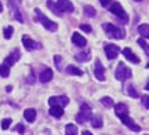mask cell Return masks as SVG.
I'll use <instances>...</instances> for the list:
<instances>
[{
  "label": "cell",
  "mask_w": 149,
  "mask_h": 135,
  "mask_svg": "<svg viewBox=\"0 0 149 135\" xmlns=\"http://www.w3.org/2000/svg\"><path fill=\"white\" fill-rule=\"evenodd\" d=\"M80 29L84 30V32H87V33H90L91 30H93V28H91L90 25H86V24H81V25H80Z\"/></svg>",
  "instance_id": "836d02e7"
},
{
  "label": "cell",
  "mask_w": 149,
  "mask_h": 135,
  "mask_svg": "<svg viewBox=\"0 0 149 135\" xmlns=\"http://www.w3.org/2000/svg\"><path fill=\"white\" fill-rule=\"evenodd\" d=\"M90 119H91V106H88L87 103H83L80 106V112L76 114V121L79 124H86Z\"/></svg>",
  "instance_id": "5b68a950"
},
{
  "label": "cell",
  "mask_w": 149,
  "mask_h": 135,
  "mask_svg": "<svg viewBox=\"0 0 149 135\" xmlns=\"http://www.w3.org/2000/svg\"><path fill=\"white\" fill-rule=\"evenodd\" d=\"M148 95H145L144 98H142V103H144V106H145V109H148L149 108V105H148Z\"/></svg>",
  "instance_id": "d590c367"
},
{
  "label": "cell",
  "mask_w": 149,
  "mask_h": 135,
  "mask_svg": "<svg viewBox=\"0 0 149 135\" xmlns=\"http://www.w3.org/2000/svg\"><path fill=\"white\" fill-rule=\"evenodd\" d=\"M35 12H36V19L40 22V24H42V25L46 28L47 30H50V32H55V30L58 29V25H57L54 21L48 19L47 17H46L42 11H40V8H35Z\"/></svg>",
  "instance_id": "7a4b0ae2"
},
{
  "label": "cell",
  "mask_w": 149,
  "mask_h": 135,
  "mask_svg": "<svg viewBox=\"0 0 149 135\" xmlns=\"http://www.w3.org/2000/svg\"><path fill=\"white\" fill-rule=\"evenodd\" d=\"M24 117H25V120H26V121L33 123V121L36 120V110H35V109H32V108L25 109V112H24Z\"/></svg>",
  "instance_id": "e0dca14e"
},
{
  "label": "cell",
  "mask_w": 149,
  "mask_h": 135,
  "mask_svg": "<svg viewBox=\"0 0 149 135\" xmlns=\"http://www.w3.org/2000/svg\"><path fill=\"white\" fill-rule=\"evenodd\" d=\"M123 55H124V57H126V60L130 61V62H133V64H139V58L134 54L130 48H124V50H123Z\"/></svg>",
  "instance_id": "9a60e30c"
},
{
  "label": "cell",
  "mask_w": 149,
  "mask_h": 135,
  "mask_svg": "<svg viewBox=\"0 0 149 135\" xmlns=\"http://www.w3.org/2000/svg\"><path fill=\"white\" fill-rule=\"evenodd\" d=\"M72 43L73 44H76L77 47H86V44H87V40H86L81 35H79L77 32H74L73 35H72Z\"/></svg>",
  "instance_id": "5bb4252c"
},
{
  "label": "cell",
  "mask_w": 149,
  "mask_h": 135,
  "mask_svg": "<svg viewBox=\"0 0 149 135\" xmlns=\"http://www.w3.org/2000/svg\"><path fill=\"white\" fill-rule=\"evenodd\" d=\"M127 94L130 95V97H133V98L138 97V92H137V90H135V87H134L133 84H128L127 86Z\"/></svg>",
  "instance_id": "f546056e"
},
{
  "label": "cell",
  "mask_w": 149,
  "mask_h": 135,
  "mask_svg": "<svg viewBox=\"0 0 149 135\" xmlns=\"http://www.w3.org/2000/svg\"><path fill=\"white\" fill-rule=\"evenodd\" d=\"M74 60L77 61V62H87V61H90V60H91L90 51H83V53H79V54H76Z\"/></svg>",
  "instance_id": "d6986e66"
},
{
  "label": "cell",
  "mask_w": 149,
  "mask_h": 135,
  "mask_svg": "<svg viewBox=\"0 0 149 135\" xmlns=\"http://www.w3.org/2000/svg\"><path fill=\"white\" fill-rule=\"evenodd\" d=\"M94 75L100 81L105 80V69H104V66H102L100 60H97L95 64H94Z\"/></svg>",
  "instance_id": "7c38bea8"
},
{
  "label": "cell",
  "mask_w": 149,
  "mask_h": 135,
  "mask_svg": "<svg viewBox=\"0 0 149 135\" xmlns=\"http://www.w3.org/2000/svg\"><path fill=\"white\" fill-rule=\"evenodd\" d=\"M8 75H10V66H7L6 64L0 65V76H3V77H7Z\"/></svg>",
  "instance_id": "f1b7e54d"
},
{
  "label": "cell",
  "mask_w": 149,
  "mask_h": 135,
  "mask_svg": "<svg viewBox=\"0 0 149 135\" xmlns=\"http://www.w3.org/2000/svg\"><path fill=\"white\" fill-rule=\"evenodd\" d=\"M101 103L104 105V106H107V108H111V106H113V105H115V102H113V99H112L111 97L101 98Z\"/></svg>",
  "instance_id": "83f0119b"
},
{
  "label": "cell",
  "mask_w": 149,
  "mask_h": 135,
  "mask_svg": "<svg viewBox=\"0 0 149 135\" xmlns=\"http://www.w3.org/2000/svg\"><path fill=\"white\" fill-rule=\"evenodd\" d=\"M138 44L144 48V51H145V54L148 55L149 54V50H148V42H146V39H144V37H141V39H138Z\"/></svg>",
  "instance_id": "4dcf8cb0"
},
{
  "label": "cell",
  "mask_w": 149,
  "mask_h": 135,
  "mask_svg": "<svg viewBox=\"0 0 149 135\" xmlns=\"http://www.w3.org/2000/svg\"><path fill=\"white\" fill-rule=\"evenodd\" d=\"M84 15L86 17H90V18H94L95 17V14H97V11H95V8L93 7V6H84Z\"/></svg>",
  "instance_id": "d4e9b609"
},
{
  "label": "cell",
  "mask_w": 149,
  "mask_h": 135,
  "mask_svg": "<svg viewBox=\"0 0 149 135\" xmlns=\"http://www.w3.org/2000/svg\"><path fill=\"white\" fill-rule=\"evenodd\" d=\"M48 113L50 116H53V117H62V114H64V108H61V106H51L50 110H48Z\"/></svg>",
  "instance_id": "ac0fdd59"
},
{
  "label": "cell",
  "mask_w": 149,
  "mask_h": 135,
  "mask_svg": "<svg viewBox=\"0 0 149 135\" xmlns=\"http://www.w3.org/2000/svg\"><path fill=\"white\" fill-rule=\"evenodd\" d=\"M19 58H21V53H19V50L18 48H15V50H13L10 54H8V57H7L6 61H4V64L7 66H13L17 61H19Z\"/></svg>",
  "instance_id": "8fae6325"
},
{
  "label": "cell",
  "mask_w": 149,
  "mask_h": 135,
  "mask_svg": "<svg viewBox=\"0 0 149 135\" xmlns=\"http://www.w3.org/2000/svg\"><path fill=\"white\" fill-rule=\"evenodd\" d=\"M102 28L107 33L109 37L112 39H116V40H122V39L126 37V30L123 28H119V26H115L113 24H109V22H105L102 24Z\"/></svg>",
  "instance_id": "6da1fadb"
},
{
  "label": "cell",
  "mask_w": 149,
  "mask_h": 135,
  "mask_svg": "<svg viewBox=\"0 0 149 135\" xmlns=\"http://www.w3.org/2000/svg\"><path fill=\"white\" fill-rule=\"evenodd\" d=\"M1 11H3V4L0 3V12H1Z\"/></svg>",
  "instance_id": "ab89813d"
},
{
  "label": "cell",
  "mask_w": 149,
  "mask_h": 135,
  "mask_svg": "<svg viewBox=\"0 0 149 135\" xmlns=\"http://www.w3.org/2000/svg\"><path fill=\"white\" fill-rule=\"evenodd\" d=\"M48 103H50V106H61V108H64V106H66V105L69 103V98L65 97V95L50 97V99H48Z\"/></svg>",
  "instance_id": "9c48e42d"
},
{
  "label": "cell",
  "mask_w": 149,
  "mask_h": 135,
  "mask_svg": "<svg viewBox=\"0 0 149 135\" xmlns=\"http://www.w3.org/2000/svg\"><path fill=\"white\" fill-rule=\"evenodd\" d=\"M15 130L18 131V132H21V134H22V132L25 131V127H24V125H22V124H18V125H17V127H15Z\"/></svg>",
  "instance_id": "8d00e7d4"
},
{
  "label": "cell",
  "mask_w": 149,
  "mask_h": 135,
  "mask_svg": "<svg viewBox=\"0 0 149 135\" xmlns=\"http://www.w3.org/2000/svg\"><path fill=\"white\" fill-rule=\"evenodd\" d=\"M131 76H133V72H131V69L126 64H123V62L117 64V68L115 70V77H116L117 80L124 81V80H127V79H130Z\"/></svg>",
  "instance_id": "3957f363"
},
{
  "label": "cell",
  "mask_w": 149,
  "mask_h": 135,
  "mask_svg": "<svg viewBox=\"0 0 149 135\" xmlns=\"http://www.w3.org/2000/svg\"><path fill=\"white\" fill-rule=\"evenodd\" d=\"M22 44H24V47L28 50V51H32V50H36V48H42V44L40 43H36L35 40L29 37L28 35H24L22 36Z\"/></svg>",
  "instance_id": "30bf717a"
},
{
  "label": "cell",
  "mask_w": 149,
  "mask_h": 135,
  "mask_svg": "<svg viewBox=\"0 0 149 135\" xmlns=\"http://www.w3.org/2000/svg\"><path fill=\"white\" fill-rule=\"evenodd\" d=\"M65 134L66 135H79V131H77V127L74 124H68L65 127Z\"/></svg>",
  "instance_id": "603a6c76"
},
{
  "label": "cell",
  "mask_w": 149,
  "mask_h": 135,
  "mask_svg": "<svg viewBox=\"0 0 149 135\" xmlns=\"http://www.w3.org/2000/svg\"><path fill=\"white\" fill-rule=\"evenodd\" d=\"M55 6H57V8H58V11L61 14H64V12H73L74 11L73 4L70 3L69 0H57Z\"/></svg>",
  "instance_id": "ba28073f"
},
{
  "label": "cell",
  "mask_w": 149,
  "mask_h": 135,
  "mask_svg": "<svg viewBox=\"0 0 149 135\" xmlns=\"http://www.w3.org/2000/svg\"><path fill=\"white\" fill-rule=\"evenodd\" d=\"M81 135H93V134H91L90 131H87V130H86V131H83V134H81Z\"/></svg>",
  "instance_id": "f35d334b"
},
{
  "label": "cell",
  "mask_w": 149,
  "mask_h": 135,
  "mask_svg": "<svg viewBox=\"0 0 149 135\" xmlns=\"http://www.w3.org/2000/svg\"><path fill=\"white\" fill-rule=\"evenodd\" d=\"M54 64H55L57 70L62 72V57L61 55H54Z\"/></svg>",
  "instance_id": "4316f807"
},
{
  "label": "cell",
  "mask_w": 149,
  "mask_h": 135,
  "mask_svg": "<svg viewBox=\"0 0 149 135\" xmlns=\"http://www.w3.org/2000/svg\"><path fill=\"white\" fill-rule=\"evenodd\" d=\"M134 1H142V0H134Z\"/></svg>",
  "instance_id": "60d3db41"
},
{
  "label": "cell",
  "mask_w": 149,
  "mask_h": 135,
  "mask_svg": "<svg viewBox=\"0 0 149 135\" xmlns=\"http://www.w3.org/2000/svg\"><path fill=\"white\" fill-rule=\"evenodd\" d=\"M28 83H29V84H32V83H35V81H36V79H35V73H33V70L32 72H31V75L28 76Z\"/></svg>",
  "instance_id": "e575fe53"
},
{
  "label": "cell",
  "mask_w": 149,
  "mask_h": 135,
  "mask_svg": "<svg viewBox=\"0 0 149 135\" xmlns=\"http://www.w3.org/2000/svg\"><path fill=\"white\" fill-rule=\"evenodd\" d=\"M145 135H148V134H145Z\"/></svg>",
  "instance_id": "b9f144b4"
},
{
  "label": "cell",
  "mask_w": 149,
  "mask_h": 135,
  "mask_svg": "<svg viewBox=\"0 0 149 135\" xmlns=\"http://www.w3.org/2000/svg\"><path fill=\"white\" fill-rule=\"evenodd\" d=\"M115 113H116V116L119 117V116H122V114H128V108L126 103H117V105H115Z\"/></svg>",
  "instance_id": "2e32d148"
},
{
  "label": "cell",
  "mask_w": 149,
  "mask_h": 135,
  "mask_svg": "<svg viewBox=\"0 0 149 135\" xmlns=\"http://www.w3.org/2000/svg\"><path fill=\"white\" fill-rule=\"evenodd\" d=\"M66 73H69V75H73V76H81L83 75V72L79 69V68H76L74 65H69L66 68Z\"/></svg>",
  "instance_id": "cb8c5ba5"
},
{
  "label": "cell",
  "mask_w": 149,
  "mask_h": 135,
  "mask_svg": "<svg viewBox=\"0 0 149 135\" xmlns=\"http://www.w3.org/2000/svg\"><path fill=\"white\" fill-rule=\"evenodd\" d=\"M112 0H100V3H101V6H104V7H107V6L111 4Z\"/></svg>",
  "instance_id": "74e56055"
},
{
  "label": "cell",
  "mask_w": 149,
  "mask_h": 135,
  "mask_svg": "<svg viewBox=\"0 0 149 135\" xmlns=\"http://www.w3.org/2000/svg\"><path fill=\"white\" fill-rule=\"evenodd\" d=\"M91 124H93V127L94 128H102V117L100 116V114H95L94 117H91Z\"/></svg>",
  "instance_id": "44dd1931"
},
{
  "label": "cell",
  "mask_w": 149,
  "mask_h": 135,
  "mask_svg": "<svg viewBox=\"0 0 149 135\" xmlns=\"http://www.w3.org/2000/svg\"><path fill=\"white\" fill-rule=\"evenodd\" d=\"M13 33H14V28H13V26H6V28H4V30H3L4 39H11Z\"/></svg>",
  "instance_id": "1f68e13d"
},
{
  "label": "cell",
  "mask_w": 149,
  "mask_h": 135,
  "mask_svg": "<svg viewBox=\"0 0 149 135\" xmlns=\"http://www.w3.org/2000/svg\"><path fill=\"white\" fill-rule=\"evenodd\" d=\"M104 50H105V54H107L108 60H115L117 55H119V53H120V48L117 47L116 44H112V43H107L105 46H104Z\"/></svg>",
  "instance_id": "8992f818"
},
{
  "label": "cell",
  "mask_w": 149,
  "mask_h": 135,
  "mask_svg": "<svg viewBox=\"0 0 149 135\" xmlns=\"http://www.w3.org/2000/svg\"><path fill=\"white\" fill-rule=\"evenodd\" d=\"M11 119H4L3 121H1V128L3 130H7V128H10V125H11Z\"/></svg>",
  "instance_id": "d6a6232c"
},
{
  "label": "cell",
  "mask_w": 149,
  "mask_h": 135,
  "mask_svg": "<svg viewBox=\"0 0 149 135\" xmlns=\"http://www.w3.org/2000/svg\"><path fill=\"white\" fill-rule=\"evenodd\" d=\"M47 7L50 8V10L53 11L55 15H58V17H62V14L58 11V8H57V6H55V1H53V0H47Z\"/></svg>",
  "instance_id": "484cf974"
},
{
  "label": "cell",
  "mask_w": 149,
  "mask_h": 135,
  "mask_svg": "<svg viewBox=\"0 0 149 135\" xmlns=\"http://www.w3.org/2000/svg\"><path fill=\"white\" fill-rule=\"evenodd\" d=\"M109 12H112L113 15H116L119 19H122L124 24H127L128 22V15L126 14V11L124 8L122 7V4L119 3V1H113L109 7Z\"/></svg>",
  "instance_id": "277c9868"
},
{
  "label": "cell",
  "mask_w": 149,
  "mask_h": 135,
  "mask_svg": "<svg viewBox=\"0 0 149 135\" xmlns=\"http://www.w3.org/2000/svg\"><path fill=\"white\" fill-rule=\"evenodd\" d=\"M138 32L144 39H148L149 37V25L148 24H142V25H139Z\"/></svg>",
  "instance_id": "7402d4cb"
},
{
  "label": "cell",
  "mask_w": 149,
  "mask_h": 135,
  "mask_svg": "<svg viewBox=\"0 0 149 135\" xmlns=\"http://www.w3.org/2000/svg\"><path fill=\"white\" fill-rule=\"evenodd\" d=\"M119 119L122 120V123H123V124L126 125V127H128L130 130L135 131V132H138V131H141V127H139V125L137 124V123H135V121H134V120L131 119L130 116H128V114H122V116H119Z\"/></svg>",
  "instance_id": "52a82bcc"
},
{
  "label": "cell",
  "mask_w": 149,
  "mask_h": 135,
  "mask_svg": "<svg viewBox=\"0 0 149 135\" xmlns=\"http://www.w3.org/2000/svg\"><path fill=\"white\" fill-rule=\"evenodd\" d=\"M51 79H53V70L50 68H44L39 76V80L42 83H48V81H51Z\"/></svg>",
  "instance_id": "4fadbf2b"
},
{
  "label": "cell",
  "mask_w": 149,
  "mask_h": 135,
  "mask_svg": "<svg viewBox=\"0 0 149 135\" xmlns=\"http://www.w3.org/2000/svg\"><path fill=\"white\" fill-rule=\"evenodd\" d=\"M22 0H7V4H8V8L14 11V14L19 11V6H21Z\"/></svg>",
  "instance_id": "ffe728a7"
}]
</instances>
